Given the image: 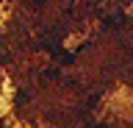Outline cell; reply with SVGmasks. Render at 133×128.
Segmentation results:
<instances>
[{"label":"cell","instance_id":"6da1fadb","mask_svg":"<svg viewBox=\"0 0 133 128\" xmlns=\"http://www.w3.org/2000/svg\"><path fill=\"white\" fill-rule=\"evenodd\" d=\"M105 25H108V28H122V25H128V17H125V14H114V17H105Z\"/></svg>","mask_w":133,"mask_h":128},{"label":"cell","instance_id":"7a4b0ae2","mask_svg":"<svg viewBox=\"0 0 133 128\" xmlns=\"http://www.w3.org/2000/svg\"><path fill=\"white\" fill-rule=\"evenodd\" d=\"M31 3H44V0H31Z\"/></svg>","mask_w":133,"mask_h":128}]
</instances>
